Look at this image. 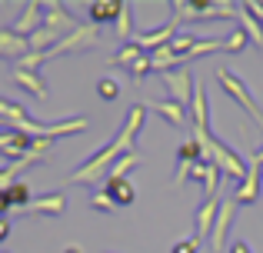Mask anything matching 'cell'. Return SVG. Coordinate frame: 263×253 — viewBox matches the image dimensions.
<instances>
[{"label":"cell","mask_w":263,"mask_h":253,"mask_svg":"<svg viewBox=\"0 0 263 253\" xmlns=\"http://www.w3.org/2000/svg\"><path fill=\"white\" fill-rule=\"evenodd\" d=\"M193 140H197V137H193ZM200 147H203V153H206V160H210L213 163V167H217L220 170V173H227V177H230V180H243V177H247V170H250V163H243V157H240L237 153V150H233V147H227V143L223 140H217V137H200Z\"/></svg>","instance_id":"6da1fadb"},{"label":"cell","mask_w":263,"mask_h":253,"mask_svg":"<svg viewBox=\"0 0 263 253\" xmlns=\"http://www.w3.org/2000/svg\"><path fill=\"white\" fill-rule=\"evenodd\" d=\"M120 153H123V150L117 147L114 140H107V143H103V147L97 150L93 157H90V160L80 163V167L73 170V173L67 177V180H70V183H84V187H90V183H97V180H100V177L107 173L110 167H114V160H117Z\"/></svg>","instance_id":"7a4b0ae2"},{"label":"cell","mask_w":263,"mask_h":253,"mask_svg":"<svg viewBox=\"0 0 263 253\" xmlns=\"http://www.w3.org/2000/svg\"><path fill=\"white\" fill-rule=\"evenodd\" d=\"M217 84L223 87V93H230V100L233 104H240L247 113H250L253 120H257V127L263 130V110H260V104L253 100V93H250V87L243 84V80L237 77L233 70H227V67H217Z\"/></svg>","instance_id":"3957f363"},{"label":"cell","mask_w":263,"mask_h":253,"mask_svg":"<svg viewBox=\"0 0 263 253\" xmlns=\"http://www.w3.org/2000/svg\"><path fill=\"white\" fill-rule=\"evenodd\" d=\"M180 20H230L237 17L240 4H227V0H210V4H186V0H177L174 4Z\"/></svg>","instance_id":"277c9868"},{"label":"cell","mask_w":263,"mask_h":253,"mask_svg":"<svg viewBox=\"0 0 263 253\" xmlns=\"http://www.w3.org/2000/svg\"><path fill=\"white\" fill-rule=\"evenodd\" d=\"M163 77V87H167V93H170V100L180 107H190V100H193V87H197V80H193V70L190 67H177V70H167V73H160Z\"/></svg>","instance_id":"5b68a950"},{"label":"cell","mask_w":263,"mask_h":253,"mask_svg":"<svg viewBox=\"0 0 263 253\" xmlns=\"http://www.w3.org/2000/svg\"><path fill=\"white\" fill-rule=\"evenodd\" d=\"M97 40H100V33H97L93 24H80L73 33H67L64 40H60L57 47H50V60L53 57H64V53H77V50H90V47H97Z\"/></svg>","instance_id":"8992f818"},{"label":"cell","mask_w":263,"mask_h":253,"mask_svg":"<svg viewBox=\"0 0 263 253\" xmlns=\"http://www.w3.org/2000/svg\"><path fill=\"white\" fill-rule=\"evenodd\" d=\"M143 120H147V107H143V104H134V107L127 110V117H123L120 133L114 137V143L123 150V153H134L137 137H140V130H143Z\"/></svg>","instance_id":"52a82bcc"},{"label":"cell","mask_w":263,"mask_h":253,"mask_svg":"<svg viewBox=\"0 0 263 253\" xmlns=\"http://www.w3.org/2000/svg\"><path fill=\"white\" fill-rule=\"evenodd\" d=\"M0 157L10 163H20L27 157H44L33 150V137L20 133V130H10V133H0Z\"/></svg>","instance_id":"ba28073f"},{"label":"cell","mask_w":263,"mask_h":253,"mask_svg":"<svg viewBox=\"0 0 263 253\" xmlns=\"http://www.w3.org/2000/svg\"><path fill=\"white\" fill-rule=\"evenodd\" d=\"M177 27H180V17L174 13L163 27H154V30H147V33H134V44L140 47V50L154 53V50H160V47H170V40L177 37Z\"/></svg>","instance_id":"9c48e42d"},{"label":"cell","mask_w":263,"mask_h":253,"mask_svg":"<svg viewBox=\"0 0 263 253\" xmlns=\"http://www.w3.org/2000/svg\"><path fill=\"white\" fill-rule=\"evenodd\" d=\"M237 207L240 203L233 200H220V213H217V220H213V230H210V250L213 253H223L227 247V233H230V223H233V217H237Z\"/></svg>","instance_id":"30bf717a"},{"label":"cell","mask_w":263,"mask_h":253,"mask_svg":"<svg viewBox=\"0 0 263 253\" xmlns=\"http://www.w3.org/2000/svg\"><path fill=\"white\" fill-rule=\"evenodd\" d=\"M190 124H193V137H210V104H206V90L203 84L193 87V100H190Z\"/></svg>","instance_id":"8fae6325"},{"label":"cell","mask_w":263,"mask_h":253,"mask_svg":"<svg viewBox=\"0 0 263 253\" xmlns=\"http://www.w3.org/2000/svg\"><path fill=\"white\" fill-rule=\"evenodd\" d=\"M217 213H220V200H217V197H206V200L197 207V213H193V240H197V243L210 240V230H213Z\"/></svg>","instance_id":"7c38bea8"},{"label":"cell","mask_w":263,"mask_h":253,"mask_svg":"<svg viewBox=\"0 0 263 253\" xmlns=\"http://www.w3.org/2000/svg\"><path fill=\"white\" fill-rule=\"evenodd\" d=\"M44 10L47 7L44 4H24L20 7V17H17V24L10 27L13 33H17V37H30V33H37L40 27H44Z\"/></svg>","instance_id":"4fadbf2b"},{"label":"cell","mask_w":263,"mask_h":253,"mask_svg":"<svg viewBox=\"0 0 263 253\" xmlns=\"http://www.w3.org/2000/svg\"><path fill=\"white\" fill-rule=\"evenodd\" d=\"M260 187H263V177H260V167L257 163H250V170H247V177L237 183V193H233V200L240 203V207H247V203H257L260 200Z\"/></svg>","instance_id":"5bb4252c"},{"label":"cell","mask_w":263,"mask_h":253,"mask_svg":"<svg viewBox=\"0 0 263 253\" xmlns=\"http://www.w3.org/2000/svg\"><path fill=\"white\" fill-rule=\"evenodd\" d=\"M143 107H147V110H154V113H160L170 127H186V107L174 104L170 97L167 100H143Z\"/></svg>","instance_id":"9a60e30c"},{"label":"cell","mask_w":263,"mask_h":253,"mask_svg":"<svg viewBox=\"0 0 263 253\" xmlns=\"http://www.w3.org/2000/svg\"><path fill=\"white\" fill-rule=\"evenodd\" d=\"M67 210V197L64 193H44L37 200H30V207L24 213H40V217H60Z\"/></svg>","instance_id":"2e32d148"},{"label":"cell","mask_w":263,"mask_h":253,"mask_svg":"<svg viewBox=\"0 0 263 253\" xmlns=\"http://www.w3.org/2000/svg\"><path fill=\"white\" fill-rule=\"evenodd\" d=\"M10 77H13V84H17L24 93H30V97H37V100H47V84H44V77H40V73L17 70V67H13Z\"/></svg>","instance_id":"e0dca14e"},{"label":"cell","mask_w":263,"mask_h":253,"mask_svg":"<svg viewBox=\"0 0 263 253\" xmlns=\"http://www.w3.org/2000/svg\"><path fill=\"white\" fill-rule=\"evenodd\" d=\"M27 53H30V44H27L24 37H17L13 30H0V57H10L13 64H17Z\"/></svg>","instance_id":"ac0fdd59"},{"label":"cell","mask_w":263,"mask_h":253,"mask_svg":"<svg viewBox=\"0 0 263 253\" xmlns=\"http://www.w3.org/2000/svg\"><path fill=\"white\" fill-rule=\"evenodd\" d=\"M103 193L114 200V207H130V203L137 200V187L130 180H107Z\"/></svg>","instance_id":"d6986e66"},{"label":"cell","mask_w":263,"mask_h":253,"mask_svg":"<svg viewBox=\"0 0 263 253\" xmlns=\"http://www.w3.org/2000/svg\"><path fill=\"white\" fill-rule=\"evenodd\" d=\"M123 4H117V0H93V4H87V13H90V24H110V20H117V13H120Z\"/></svg>","instance_id":"ffe728a7"},{"label":"cell","mask_w":263,"mask_h":253,"mask_svg":"<svg viewBox=\"0 0 263 253\" xmlns=\"http://www.w3.org/2000/svg\"><path fill=\"white\" fill-rule=\"evenodd\" d=\"M177 67H183V60L174 53V47H160V50L150 53V70L167 73V70H177Z\"/></svg>","instance_id":"44dd1931"},{"label":"cell","mask_w":263,"mask_h":253,"mask_svg":"<svg viewBox=\"0 0 263 253\" xmlns=\"http://www.w3.org/2000/svg\"><path fill=\"white\" fill-rule=\"evenodd\" d=\"M0 120H7V124H13V130H20V127H27L30 124V113L24 110L20 104H13V100H4L0 97Z\"/></svg>","instance_id":"7402d4cb"},{"label":"cell","mask_w":263,"mask_h":253,"mask_svg":"<svg viewBox=\"0 0 263 253\" xmlns=\"http://www.w3.org/2000/svg\"><path fill=\"white\" fill-rule=\"evenodd\" d=\"M114 33L120 44H134V13H130V4L120 7V13L114 20Z\"/></svg>","instance_id":"603a6c76"},{"label":"cell","mask_w":263,"mask_h":253,"mask_svg":"<svg viewBox=\"0 0 263 253\" xmlns=\"http://www.w3.org/2000/svg\"><path fill=\"white\" fill-rule=\"evenodd\" d=\"M237 20H240V30H247V37H250L253 44H260V47H263V27H260V20L253 17L250 10H247V4H240Z\"/></svg>","instance_id":"cb8c5ba5"},{"label":"cell","mask_w":263,"mask_h":253,"mask_svg":"<svg viewBox=\"0 0 263 253\" xmlns=\"http://www.w3.org/2000/svg\"><path fill=\"white\" fill-rule=\"evenodd\" d=\"M137 163H140V157H137V150H134V153H120V157L114 160V167L107 170V180H127V173H130V170L137 167Z\"/></svg>","instance_id":"d4e9b609"},{"label":"cell","mask_w":263,"mask_h":253,"mask_svg":"<svg viewBox=\"0 0 263 253\" xmlns=\"http://www.w3.org/2000/svg\"><path fill=\"white\" fill-rule=\"evenodd\" d=\"M7 197H10V203H13V210H20L24 213L27 207H30V183H24V180H17V183H10L7 187Z\"/></svg>","instance_id":"484cf974"},{"label":"cell","mask_w":263,"mask_h":253,"mask_svg":"<svg viewBox=\"0 0 263 253\" xmlns=\"http://www.w3.org/2000/svg\"><path fill=\"white\" fill-rule=\"evenodd\" d=\"M140 57H143V50H140L137 44H123L120 50L110 57V67H123V70H127V67H130V64H137Z\"/></svg>","instance_id":"4316f807"},{"label":"cell","mask_w":263,"mask_h":253,"mask_svg":"<svg viewBox=\"0 0 263 253\" xmlns=\"http://www.w3.org/2000/svg\"><path fill=\"white\" fill-rule=\"evenodd\" d=\"M177 160H183V163H197V160H206V153H203V147H200L193 137H186V140L180 143V150H177Z\"/></svg>","instance_id":"83f0119b"},{"label":"cell","mask_w":263,"mask_h":253,"mask_svg":"<svg viewBox=\"0 0 263 253\" xmlns=\"http://www.w3.org/2000/svg\"><path fill=\"white\" fill-rule=\"evenodd\" d=\"M97 97L107 100V104H114V100L120 97V84H117L114 77H100L97 80Z\"/></svg>","instance_id":"f1b7e54d"},{"label":"cell","mask_w":263,"mask_h":253,"mask_svg":"<svg viewBox=\"0 0 263 253\" xmlns=\"http://www.w3.org/2000/svg\"><path fill=\"white\" fill-rule=\"evenodd\" d=\"M247 44H250V37H247V30H240V27L230 33V37H223V50L227 53H243Z\"/></svg>","instance_id":"f546056e"},{"label":"cell","mask_w":263,"mask_h":253,"mask_svg":"<svg viewBox=\"0 0 263 253\" xmlns=\"http://www.w3.org/2000/svg\"><path fill=\"white\" fill-rule=\"evenodd\" d=\"M47 60H50V53H37V50H30L27 57H20L13 67H17V70H30V73H37V70H40V64H47Z\"/></svg>","instance_id":"4dcf8cb0"},{"label":"cell","mask_w":263,"mask_h":253,"mask_svg":"<svg viewBox=\"0 0 263 253\" xmlns=\"http://www.w3.org/2000/svg\"><path fill=\"white\" fill-rule=\"evenodd\" d=\"M147 73H150V57H140L137 64H130V67H127V77L134 80V87H137V84H143V77H147Z\"/></svg>","instance_id":"1f68e13d"},{"label":"cell","mask_w":263,"mask_h":253,"mask_svg":"<svg viewBox=\"0 0 263 253\" xmlns=\"http://www.w3.org/2000/svg\"><path fill=\"white\" fill-rule=\"evenodd\" d=\"M90 207H93L97 213H114V200H110V197L103 193V190H100V193H93V197H90Z\"/></svg>","instance_id":"d6a6232c"},{"label":"cell","mask_w":263,"mask_h":253,"mask_svg":"<svg viewBox=\"0 0 263 253\" xmlns=\"http://www.w3.org/2000/svg\"><path fill=\"white\" fill-rule=\"evenodd\" d=\"M170 253H200V243L197 240H177L170 247Z\"/></svg>","instance_id":"836d02e7"},{"label":"cell","mask_w":263,"mask_h":253,"mask_svg":"<svg viewBox=\"0 0 263 253\" xmlns=\"http://www.w3.org/2000/svg\"><path fill=\"white\" fill-rule=\"evenodd\" d=\"M227 253H253V250H250V243H247V240H233L230 247H227Z\"/></svg>","instance_id":"e575fe53"},{"label":"cell","mask_w":263,"mask_h":253,"mask_svg":"<svg viewBox=\"0 0 263 253\" xmlns=\"http://www.w3.org/2000/svg\"><path fill=\"white\" fill-rule=\"evenodd\" d=\"M13 210V203H10V197H7V190H0V217H7Z\"/></svg>","instance_id":"d590c367"},{"label":"cell","mask_w":263,"mask_h":253,"mask_svg":"<svg viewBox=\"0 0 263 253\" xmlns=\"http://www.w3.org/2000/svg\"><path fill=\"white\" fill-rule=\"evenodd\" d=\"M10 230H13V227H10V220H7V217H0V243L10 237Z\"/></svg>","instance_id":"8d00e7d4"},{"label":"cell","mask_w":263,"mask_h":253,"mask_svg":"<svg viewBox=\"0 0 263 253\" xmlns=\"http://www.w3.org/2000/svg\"><path fill=\"white\" fill-rule=\"evenodd\" d=\"M247 10H250L253 17L260 20V27H263V4H247Z\"/></svg>","instance_id":"74e56055"},{"label":"cell","mask_w":263,"mask_h":253,"mask_svg":"<svg viewBox=\"0 0 263 253\" xmlns=\"http://www.w3.org/2000/svg\"><path fill=\"white\" fill-rule=\"evenodd\" d=\"M64 253H84V250H80L77 243H70V247H64Z\"/></svg>","instance_id":"f35d334b"},{"label":"cell","mask_w":263,"mask_h":253,"mask_svg":"<svg viewBox=\"0 0 263 253\" xmlns=\"http://www.w3.org/2000/svg\"><path fill=\"white\" fill-rule=\"evenodd\" d=\"M260 177H263V167H260Z\"/></svg>","instance_id":"ab89813d"},{"label":"cell","mask_w":263,"mask_h":253,"mask_svg":"<svg viewBox=\"0 0 263 253\" xmlns=\"http://www.w3.org/2000/svg\"><path fill=\"white\" fill-rule=\"evenodd\" d=\"M4 253H7V250H4Z\"/></svg>","instance_id":"60d3db41"}]
</instances>
